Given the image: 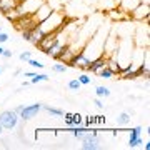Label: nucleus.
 Returning a JSON list of instances; mask_svg holds the SVG:
<instances>
[{"instance_id":"nucleus-1","label":"nucleus","mask_w":150,"mask_h":150,"mask_svg":"<svg viewBox=\"0 0 150 150\" xmlns=\"http://www.w3.org/2000/svg\"><path fill=\"white\" fill-rule=\"evenodd\" d=\"M105 37H107V33H103L102 28H100L98 32H95L85 43H83V47H82L80 52L85 55V57H88L90 60H93V59H97V57L103 55V43H105Z\"/></svg>"},{"instance_id":"nucleus-2","label":"nucleus","mask_w":150,"mask_h":150,"mask_svg":"<svg viewBox=\"0 0 150 150\" xmlns=\"http://www.w3.org/2000/svg\"><path fill=\"white\" fill-rule=\"evenodd\" d=\"M67 22L69 20H67L64 10L62 12L54 10L47 18H45V20L40 22V23H37V25L40 27V30H42L43 33H52V32H59V30H62Z\"/></svg>"},{"instance_id":"nucleus-3","label":"nucleus","mask_w":150,"mask_h":150,"mask_svg":"<svg viewBox=\"0 0 150 150\" xmlns=\"http://www.w3.org/2000/svg\"><path fill=\"white\" fill-rule=\"evenodd\" d=\"M20 123V117L15 110H4L0 113V125L4 127L7 132H13Z\"/></svg>"},{"instance_id":"nucleus-4","label":"nucleus","mask_w":150,"mask_h":150,"mask_svg":"<svg viewBox=\"0 0 150 150\" xmlns=\"http://www.w3.org/2000/svg\"><path fill=\"white\" fill-rule=\"evenodd\" d=\"M150 17V4H139L129 13V18L134 22H149Z\"/></svg>"},{"instance_id":"nucleus-5","label":"nucleus","mask_w":150,"mask_h":150,"mask_svg":"<svg viewBox=\"0 0 150 150\" xmlns=\"http://www.w3.org/2000/svg\"><path fill=\"white\" fill-rule=\"evenodd\" d=\"M82 142V149L83 150H98L100 149V142H102V139H100V135L97 134V132H87L85 139L80 140Z\"/></svg>"},{"instance_id":"nucleus-6","label":"nucleus","mask_w":150,"mask_h":150,"mask_svg":"<svg viewBox=\"0 0 150 150\" xmlns=\"http://www.w3.org/2000/svg\"><path fill=\"white\" fill-rule=\"evenodd\" d=\"M139 23L140 25L137 27V32H135V45L139 48H149V27L144 32V27L149 22H139Z\"/></svg>"},{"instance_id":"nucleus-7","label":"nucleus","mask_w":150,"mask_h":150,"mask_svg":"<svg viewBox=\"0 0 150 150\" xmlns=\"http://www.w3.org/2000/svg\"><path fill=\"white\" fill-rule=\"evenodd\" d=\"M43 2L45 0H25V2H22V4L17 5V10H18L20 15H33Z\"/></svg>"},{"instance_id":"nucleus-8","label":"nucleus","mask_w":150,"mask_h":150,"mask_svg":"<svg viewBox=\"0 0 150 150\" xmlns=\"http://www.w3.org/2000/svg\"><path fill=\"white\" fill-rule=\"evenodd\" d=\"M42 110V103H30V105H23L22 110L18 112V117L20 120L23 122H28V120H32L33 117H37V113Z\"/></svg>"},{"instance_id":"nucleus-9","label":"nucleus","mask_w":150,"mask_h":150,"mask_svg":"<svg viewBox=\"0 0 150 150\" xmlns=\"http://www.w3.org/2000/svg\"><path fill=\"white\" fill-rule=\"evenodd\" d=\"M90 64H92V60L88 59V57H85L82 52H79V54L74 55V59L70 60L69 67H74V69H80V70H83V72H88Z\"/></svg>"},{"instance_id":"nucleus-10","label":"nucleus","mask_w":150,"mask_h":150,"mask_svg":"<svg viewBox=\"0 0 150 150\" xmlns=\"http://www.w3.org/2000/svg\"><path fill=\"white\" fill-rule=\"evenodd\" d=\"M67 43H69V38H64L62 40V30H60V35H59V40L52 45V47L48 48L47 52H45V55H48V57H52V59H59L60 54L64 52V48L67 47Z\"/></svg>"},{"instance_id":"nucleus-11","label":"nucleus","mask_w":150,"mask_h":150,"mask_svg":"<svg viewBox=\"0 0 150 150\" xmlns=\"http://www.w3.org/2000/svg\"><path fill=\"white\" fill-rule=\"evenodd\" d=\"M13 25H15V28L18 32H22V30H30V28H33L37 25V22H35L33 15H20L13 22Z\"/></svg>"},{"instance_id":"nucleus-12","label":"nucleus","mask_w":150,"mask_h":150,"mask_svg":"<svg viewBox=\"0 0 150 150\" xmlns=\"http://www.w3.org/2000/svg\"><path fill=\"white\" fill-rule=\"evenodd\" d=\"M59 35H60V30H59V32H52V33H45V35L40 38V42H38L35 47H38V48L43 52V54H45L48 48H50L55 42H57V40H59Z\"/></svg>"},{"instance_id":"nucleus-13","label":"nucleus","mask_w":150,"mask_h":150,"mask_svg":"<svg viewBox=\"0 0 150 150\" xmlns=\"http://www.w3.org/2000/svg\"><path fill=\"white\" fill-rule=\"evenodd\" d=\"M105 67H107V55H100V57H97V59L92 60L88 72L98 75V74H100V70H103Z\"/></svg>"},{"instance_id":"nucleus-14","label":"nucleus","mask_w":150,"mask_h":150,"mask_svg":"<svg viewBox=\"0 0 150 150\" xmlns=\"http://www.w3.org/2000/svg\"><path fill=\"white\" fill-rule=\"evenodd\" d=\"M52 12H54V10L50 8V5H48L47 2H43L42 5L37 8V12L33 13V18H35V22H37V23H40V22L45 20V18H47L50 13H52Z\"/></svg>"},{"instance_id":"nucleus-15","label":"nucleus","mask_w":150,"mask_h":150,"mask_svg":"<svg viewBox=\"0 0 150 150\" xmlns=\"http://www.w3.org/2000/svg\"><path fill=\"white\" fill-rule=\"evenodd\" d=\"M139 4H142V0H117V7L123 12V13H127V15H129Z\"/></svg>"},{"instance_id":"nucleus-16","label":"nucleus","mask_w":150,"mask_h":150,"mask_svg":"<svg viewBox=\"0 0 150 150\" xmlns=\"http://www.w3.org/2000/svg\"><path fill=\"white\" fill-rule=\"evenodd\" d=\"M23 77H28L30 83H38V82H48V75L45 74H35V72H25Z\"/></svg>"},{"instance_id":"nucleus-17","label":"nucleus","mask_w":150,"mask_h":150,"mask_svg":"<svg viewBox=\"0 0 150 150\" xmlns=\"http://www.w3.org/2000/svg\"><path fill=\"white\" fill-rule=\"evenodd\" d=\"M43 35H45V33L40 30V27H38V25H35L33 28H30V38H28V42L32 43V45H37Z\"/></svg>"},{"instance_id":"nucleus-18","label":"nucleus","mask_w":150,"mask_h":150,"mask_svg":"<svg viewBox=\"0 0 150 150\" xmlns=\"http://www.w3.org/2000/svg\"><path fill=\"white\" fill-rule=\"evenodd\" d=\"M17 5H18L17 0H0V12L2 13H7L8 10L17 8Z\"/></svg>"},{"instance_id":"nucleus-19","label":"nucleus","mask_w":150,"mask_h":150,"mask_svg":"<svg viewBox=\"0 0 150 150\" xmlns=\"http://www.w3.org/2000/svg\"><path fill=\"white\" fill-rule=\"evenodd\" d=\"M42 110H45L48 115H52V117H55V118L64 117V110H62V108H55V107H50V105H42Z\"/></svg>"},{"instance_id":"nucleus-20","label":"nucleus","mask_w":150,"mask_h":150,"mask_svg":"<svg viewBox=\"0 0 150 150\" xmlns=\"http://www.w3.org/2000/svg\"><path fill=\"white\" fill-rule=\"evenodd\" d=\"M107 67L112 70L115 75H118V72H120V69H122V65L118 64L117 60L113 59V57H107Z\"/></svg>"},{"instance_id":"nucleus-21","label":"nucleus","mask_w":150,"mask_h":150,"mask_svg":"<svg viewBox=\"0 0 150 150\" xmlns=\"http://www.w3.org/2000/svg\"><path fill=\"white\" fill-rule=\"evenodd\" d=\"M110 93H112V92L108 90V87L97 85V88H95V95L98 97V98H108V97H110Z\"/></svg>"},{"instance_id":"nucleus-22","label":"nucleus","mask_w":150,"mask_h":150,"mask_svg":"<svg viewBox=\"0 0 150 150\" xmlns=\"http://www.w3.org/2000/svg\"><path fill=\"white\" fill-rule=\"evenodd\" d=\"M140 144H144L142 135H130V137H129V142H127V145H129L130 149H135V147H139Z\"/></svg>"},{"instance_id":"nucleus-23","label":"nucleus","mask_w":150,"mask_h":150,"mask_svg":"<svg viewBox=\"0 0 150 150\" xmlns=\"http://www.w3.org/2000/svg\"><path fill=\"white\" fill-rule=\"evenodd\" d=\"M52 10H57V12H62L64 10V2L62 0H45Z\"/></svg>"},{"instance_id":"nucleus-24","label":"nucleus","mask_w":150,"mask_h":150,"mask_svg":"<svg viewBox=\"0 0 150 150\" xmlns=\"http://www.w3.org/2000/svg\"><path fill=\"white\" fill-rule=\"evenodd\" d=\"M52 70H54L55 74H65V72L69 70V65L64 64V62H59V64H54V65H52Z\"/></svg>"},{"instance_id":"nucleus-25","label":"nucleus","mask_w":150,"mask_h":150,"mask_svg":"<svg viewBox=\"0 0 150 150\" xmlns=\"http://www.w3.org/2000/svg\"><path fill=\"white\" fill-rule=\"evenodd\" d=\"M87 132H88L87 129H79V127H77L75 130H72V137L77 139V140H83L85 139V135H87Z\"/></svg>"},{"instance_id":"nucleus-26","label":"nucleus","mask_w":150,"mask_h":150,"mask_svg":"<svg viewBox=\"0 0 150 150\" xmlns=\"http://www.w3.org/2000/svg\"><path fill=\"white\" fill-rule=\"evenodd\" d=\"M98 77H100V79H103V80H112L113 77H115V74H113L112 70L108 69V67H105L103 70H100Z\"/></svg>"},{"instance_id":"nucleus-27","label":"nucleus","mask_w":150,"mask_h":150,"mask_svg":"<svg viewBox=\"0 0 150 150\" xmlns=\"http://www.w3.org/2000/svg\"><path fill=\"white\" fill-rule=\"evenodd\" d=\"M130 113L129 112H122L120 115L117 117V123L118 125H127V123H130Z\"/></svg>"},{"instance_id":"nucleus-28","label":"nucleus","mask_w":150,"mask_h":150,"mask_svg":"<svg viewBox=\"0 0 150 150\" xmlns=\"http://www.w3.org/2000/svg\"><path fill=\"white\" fill-rule=\"evenodd\" d=\"M4 15H5L8 20H10V23H13V22H15L17 18L20 17V13H18V10H17V8H13V10H8L7 13H4Z\"/></svg>"},{"instance_id":"nucleus-29","label":"nucleus","mask_w":150,"mask_h":150,"mask_svg":"<svg viewBox=\"0 0 150 150\" xmlns=\"http://www.w3.org/2000/svg\"><path fill=\"white\" fill-rule=\"evenodd\" d=\"M69 88L72 92H79L82 88V83L79 82V79H74V80H70L69 82Z\"/></svg>"},{"instance_id":"nucleus-30","label":"nucleus","mask_w":150,"mask_h":150,"mask_svg":"<svg viewBox=\"0 0 150 150\" xmlns=\"http://www.w3.org/2000/svg\"><path fill=\"white\" fill-rule=\"evenodd\" d=\"M83 118H82L80 113H72V127H80Z\"/></svg>"},{"instance_id":"nucleus-31","label":"nucleus","mask_w":150,"mask_h":150,"mask_svg":"<svg viewBox=\"0 0 150 150\" xmlns=\"http://www.w3.org/2000/svg\"><path fill=\"white\" fill-rule=\"evenodd\" d=\"M77 79H79V82H80L82 85H90V83H92L90 75H87V74H80Z\"/></svg>"},{"instance_id":"nucleus-32","label":"nucleus","mask_w":150,"mask_h":150,"mask_svg":"<svg viewBox=\"0 0 150 150\" xmlns=\"http://www.w3.org/2000/svg\"><path fill=\"white\" fill-rule=\"evenodd\" d=\"M27 64L30 65V67H33V69H43V64L38 62V60H35V59H28Z\"/></svg>"},{"instance_id":"nucleus-33","label":"nucleus","mask_w":150,"mask_h":150,"mask_svg":"<svg viewBox=\"0 0 150 150\" xmlns=\"http://www.w3.org/2000/svg\"><path fill=\"white\" fill-rule=\"evenodd\" d=\"M83 125H85V129H88L90 125H95V115H87Z\"/></svg>"},{"instance_id":"nucleus-34","label":"nucleus","mask_w":150,"mask_h":150,"mask_svg":"<svg viewBox=\"0 0 150 150\" xmlns=\"http://www.w3.org/2000/svg\"><path fill=\"white\" fill-rule=\"evenodd\" d=\"M18 59H20V62H27L28 59H32V55H30L28 50H25V52H22V54L18 55Z\"/></svg>"},{"instance_id":"nucleus-35","label":"nucleus","mask_w":150,"mask_h":150,"mask_svg":"<svg viewBox=\"0 0 150 150\" xmlns=\"http://www.w3.org/2000/svg\"><path fill=\"white\" fill-rule=\"evenodd\" d=\"M8 40H10V35H8V33L0 32V45H2V43H5V42H8Z\"/></svg>"},{"instance_id":"nucleus-36","label":"nucleus","mask_w":150,"mask_h":150,"mask_svg":"<svg viewBox=\"0 0 150 150\" xmlns=\"http://www.w3.org/2000/svg\"><path fill=\"white\" fill-rule=\"evenodd\" d=\"M93 103H95V107L100 108V110H103V107H105V105H103V102H102V98H98V97L93 100Z\"/></svg>"},{"instance_id":"nucleus-37","label":"nucleus","mask_w":150,"mask_h":150,"mask_svg":"<svg viewBox=\"0 0 150 150\" xmlns=\"http://www.w3.org/2000/svg\"><path fill=\"white\" fill-rule=\"evenodd\" d=\"M20 35H22V38H23L25 42H28V38H30V30H22Z\"/></svg>"},{"instance_id":"nucleus-38","label":"nucleus","mask_w":150,"mask_h":150,"mask_svg":"<svg viewBox=\"0 0 150 150\" xmlns=\"http://www.w3.org/2000/svg\"><path fill=\"white\" fill-rule=\"evenodd\" d=\"M105 120H107V118L103 117V115H95V123H98V125L105 123Z\"/></svg>"},{"instance_id":"nucleus-39","label":"nucleus","mask_w":150,"mask_h":150,"mask_svg":"<svg viewBox=\"0 0 150 150\" xmlns=\"http://www.w3.org/2000/svg\"><path fill=\"white\" fill-rule=\"evenodd\" d=\"M12 50H7V48H4V52H2V57L4 59H12Z\"/></svg>"},{"instance_id":"nucleus-40","label":"nucleus","mask_w":150,"mask_h":150,"mask_svg":"<svg viewBox=\"0 0 150 150\" xmlns=\"http://www.w3.org/2000/svg\"><path fill=\"white\" fill-rule=\"evenodd\" d=\"M28 85H30V80H25L23 83H22V87H28Z\"/></svg>"},{"instance_id":"nucleus-41","label":"nucleus","mask_w":150,"mask_h":150,"mask_svg":"<svg viewBox=\"0 0 150 150\" xmlns=\"http://www.w3.org/2000/svg\"><path fill=\"white\" fill-rule=\"evenodd\" d=\"M144 149H145V150H150V142H147V144L144 145Z\"/></svg>"},{"instance_id":"nucleus-42","label":"nucleus","mask_w":150,"mask_h":150,"mask_svg":"<svg viewBox=\"0 0 150 150\" xmlns=\"http://www.w3.org/2000/svg\"><path fill=\"white\" fill-rule=\"evenodd\" d=\"M4 132H5V130H4V127H2V125H0V137H2V134H4Z\"/></svg>"},{"instance_id":"nucleus-43","label":"nucleus","mask_w":150,"mask_h":150,"mask_svg":"<svg viewBox=\"0 0 150 150\" xmlns=\"http://www.w3.org/2000/svg\"><path fill=\"white\" fill-rule=\"evenodd\" d=\"M2 52H4V47H2V45H0V57H2Z\"/></svg>"},{"instance_id":"nucleus-44","label":"nucleus","mask_w":150,"mask_h":150,"mask_svg":"<svg viewBox=\"0 0 150 150\" xmlns=\"http://www.w3.org/2000/svg\"><path fill=\"white\" fill-rule=\"evenodd\" d=\"M142 4H150V0H142Z\"/></svg>"},{"instance_id":"nucleus-45","label":"nucleus","mask_w":150,"mask_h":150,"mask_svg":"<svg viewBox=\"0 0 150 150\" xmlns=\"http://www.w3.org/2000/svg\"><path fill=\"white\" fill-rule=\"evenodd\" d=\"M17 2H18V4H22V2H25V0H17Z\"/></svg>"},{"instance_id":"nucleus-46","label":"nucleus","mask_w":150,"mask_h":150,"mask_svg":"<svg viewBox=\"0 0 150 150\" xmlns=\"http://www.w3.org/2000/svg\"><path fill=\"white\" fill-rule=\"evenodd\" d=\"M2 70H4V69H2V67H0V74H2Z\"/></svg>"},{"instance_id":"nucleus-47","label":"nucleus","mask_w":150,"mask_h":150,"mask_svg":"<svg viewBox=\"0 0 150 150\" xmlns=\"http://www.w3.org/2000/svg\"><path fill=\"white\" fill-rule=\"evenodd\" d=\"M0 32H4V30H2V27H0Z\"/></svg>"}]
</instances>
